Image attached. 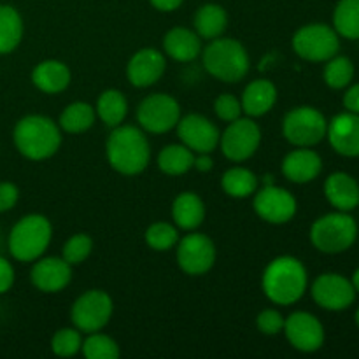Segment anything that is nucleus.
I'll use <instances>...</instances> for the list:
<instances>
[{
	"mask_svg": "<svg viewBox=\"0 0 359 359\" xmlns=\"http://www.w3.org/2000/svg\"><path fill=\"white\" fill-rule=\"evenodd\" d=\"M105 156L112 170L133 177L142 174L151 160V146L142 128L119 125L112 128L105 142Z\"/></svg>",
	"mask_w": 359,
	"mask_h": 359,
	"instance_id": "obj_1",
	"label": "nucleus"
},
{
	"mask_svg": "<svg viewBox=\"0 0 359 359\" xmlns=\"http://www.w3.org/2000/svg\"><path fill=\"white\" fill-rule=\"evenodd\" d=\"M307 286V269L294 256H277L263 270V293L272 304L280 307H287L302 300Z\"/></svg>",
	"mask_w": 359,
	"mask_h": 359,
	"instance_id": "obj_2",
	"label": "nucleus"
},
{
	"mask_svg": "<svg viewBox=\"0 0 359 359\" xmlns=\"http://www.w3.org/2000/svg\"><path fill=\"white\" fill-rule=\"evenodd\" d=\"M13 140L21 156L32 161H44L58 153L62 128L48 116L28 114L14 125Z\"/></svg>",
	"mask_w": 359,
	"mask_h": 359,
	"instance_id": "obj_3",
	"label": "nucleus"
},
{
	"mask_svg": "<svg viewBox=\"0 0 359 359\" xmlns=\"http://www.w3.org/2000/svg\"><path fill=\"white\" fill-rule=\"evenodd\" d=\"M202 63L209 76L223 83H238L251 70V58L245 46L237 39L223 35L209 41L202 49Z\"/></svg>",
	"mask_w": 359,
	"mask_h": 359,
	"instance_id": "obj_4",
	"label": "nucleus"
},
{
	"mask_svg": "<svg viewBox=\"0 0 359 359\" xmlns=\"http://www.w3.org/2000/svg\"><path fill=\"white\" fill-rule=\"evenodd\" d=\"M53 238V224L42 214H27L11 228L9 252L16 262L34 263L48 251Z\"/></svg>",
	"mask_w": 359,
	"mask_h": 359,
	"instance_id": "obj_5",
	"label": "nucleus"
},
{
	"mask_svg": "<svg viewBox=\"0 0 359 359\" xmlns=\"http://www.w3.org/2000/svg\"><path fill=\"white\" fill-rule=\"evenodd\" d=\"M356 237V221L342 210L321 216L311 228L312 245L326 255H339L347 251L354 244Z\"/></svg>",
	"mask_w": 359,
	"mask_h": 359,
	"instance_id": "obj_6",
	"label": "nucleus"
},
{
	"mask_svg": "<svg viewBox=\"0 0 359 359\" xmlns=\"http://www.w3.org/2000/svg\"><path fill=\"white\" fill-rule=\"evenodd\" d=\"M328 121L318 109L311 105L294 107L284 116L283 135L297 147H312L326 137Z\"/></svg>",
	"mask_w": 359,
	"mask_h": 359,
	"instance_id": "obj_7",
	"label": "nucleus"
},
{
	"mask_svg": "<svg viewBox=\"0 0 359 359\" xmlns=\"http://www.w3.org/2000/svg\"><path fill=\"white\" fill-rule=\"evenodd\" d=\"M114 312V302L102 290H88L76 298L70 309L74 328L81 333L102 332L109 325Z\"/></svg>",
	"mask_w": 359,
	"mask_h": 359,
	"instance_id": "obj_8",
	"label": "nucleus"
},
{
	"mask_svg": "<svg viewBox=\"0 0 359 359\" xmlns=\"http://www.w3.org/2000/svg\"><path fill=\"white\" fill-rule=\"evenodd\" d=\"M294 53L307 62H328L340 48L335 28L323 23H311L298 28L291 39Z\"/></svg>",
	"mask_w": 359,
	"mask_h": 359,
	"instance_id": "obj_9",
	"label": "nucleus"
},
{
	"mask_svg": "<svg viewBox=\"0 0 359 359\" xmlns=\"http://www.w3.org/2000/svg\"><path fill=\"white\" fill-rule=\"evenodd\" d=\"M181 105L172 95L151 93L137 107V121L147 133L161 135L175 128L181 119Z\"/></svg>",
	"mask_w": 359,
	"mask_h": 359,
	"instance_id": "obj_10",
	"label": "nucleus"
},
{
	"mask_svg": "<svg viewBox=\"0 0 359 359\" xmlns=\"http://www.w3.org/2000/svg\"><path fill=\"white\" fill-rule=\"evenodd\" d=\"M262 144V128L255 118H238L228 123L219 137V147L230 161L241 163L256 154Z\"/></svg>",
	"mask_w": 359,
	"mask_h": 359,
	"instance_id": "obj_11",
	"label": "nucleus"
},
{
	"mask_svg": "<svg viewBox=\"0 0 359 359\" xmlns=\"http://www.w3.org/2000/svg\"><path fill=\"white\" fill-rule=\"evenodd\" d=\"M252 196V209L265 223L286 224L297 214L298 203L293 193L272 182L256 189Z\"/></svg>",
	"mask_w": 359,
	"mask_h": 359,
	"instance_id": "obj_12",
	"label": "nucleus"
},
{
	"mask_svg": "<svg viewBox=\"0 0 359 359\" xmlns=\"http://www.w3.org/2000/svg\"><path fill=\"white\" fill-rule=\"evenodd\" d=\"M177 265L184 273L193 277L203 276L209 272L216 263V245L212 238L203 233H188L186 237L179 238L177 242Z\"/></svg>",
	"mask_w": 359,
	"mask_h": 359,
	"instance_id": "obj_13",
	"label": "nucleus"
},
{
	"mask_svg": "<svg viewBox=\"0 0 359 359\" xmlns=\"http://www.w3.org/2000/svg\"><path fill=\"white\" fill-rule=\"evenodd\" d=\"M283 333L291 347L300 353H316L325 344V328L311 312L298 311L287 316Z\"/></svg>",
	"mask_w": 359,
	"mask_h": 359,
	"instance_id": "obj_14",
	"label": "nucleus"
},
{
	"mask_svg": "<svg viewBox=\"0 0 359 359\" xmlns=\"http://www.w3.org/2000/svg\"><path fill=\"white\" fill-rule=\"evenodd\" d=\"M175 128L181 142L193 153H214L219 147L221 132L207 116L196 112L181 116Z\"/></svg>",
	"mask_w": 359,
	"mask_h": 359,
	"instance_id": "obj_15",
	"label": "nucleus"
},
{
	"mask_svg": "<svg viewBox=\"0 0 359 359\" xmlns=\"http://www.w3.org/2000/svg\"><path fill=\"white\" fill-rule=\"evenodd\" d=\"M312 298L326 311H344L351 307L356 298L353 283L340 273H323L312 284Z\"/></svg>",
	"mask_w": 359,
	"mask_h": 359,
	"instance_id": "obj_16",
	"label": "nucleus"
},
{
	"mask_svg": "<svg viewBox=\"0 0 359 359\" xmlns=\"http://www.w3.org/2000/svg\"><path fill=\"white\" fill-rule=\"evenodd\" d=\"M165 70L167 60L163 53L156 48H142L126 63V79L135 88H149L163 77Z\"/></svg>",
	"mask_w": 359,
	"mask_h": 359,
	"instance_id": "obj_17",
	"label": "nucleus"
},
{
	"mask_svg": "<svg viewBox=\"0 0 359 359\" xmlns=\"http://www.w3.org/2000/svg\"><path fill=\"white\" fill-rule=\"evenodd\" d=\"M30 280L41 293L55 294L65 290L72 280V266L62 256H41L30 270Z\"/></svg>",
	"mask_w": 359,
	"mask_h": 359,
	"instance_id": "obj_18",
	"label": "nucleus"
},
{
	"mask_svg": "<svg viewBox=\"0 0 359 359\" xmlns=\"http://www.w3.org/2000/svg\"><path fill=\"white\" fill-rule=\"evenodd\" d=\"M330 144L342 156H359V114L342 112L328 123L326 130Z\"/></svg>",
	"mask_w": 359,
	"mask_h": 359,
	"instance_id": "obj_19",
	"label": "nucleus"
},
{
	"mask_svg": "<svg viewBox=\"0 0 359 359\" xmlns=\"http://www.w3.org/2000/svg\"><path fill=\"white\" fill-rule=\"evenodd\" d=\"M323 170V160L316 151L309 147H298L284 156L280 172L287 181L294 184H307L314 181Z\"/></svg>",
	"mask_w": 359,
	"mask_h": 359,
	"instance_id": "obj_20",
	"label": "nucleus"
},
{
	"mask_svg": "<svg viewBox=\"0 0 359 359\" xmlns=\"http://www.w3.org/2000/svg\"><path fill=\"white\" fill-rule=\"evenodd\" d=\"M70 81H72V72L62 60H42L32 70V83L42 93H62L69 88Z\"/></svg>",
	"mask_w": 359,
	"mask_h": 359,
	"instance_id": "obj_21",
	"label": "nucleus"
},
{
	"mask_svg": "<svg viewBox=\"0 0 359 359\" xmlns=\"http://www.w3.org/2000/svg\"><path fill=\"white\" fill-rule=\"evenodd\" d=\"M202 39L198 37V34L186 27L170 28L163 37L165 55L175 62H193L202 55Z\"/></svg>",
	"mask_w": 359,
	"mask_h": 359,
	"instance_id": "obj_22",
	"label": "nucleus"
},
{
	"mask_svg": "<svg viewBox=\"0 0 359 359\" xmlns=\"http://www.w3.org/2000/svg\"><path fill=\"white\" fill-rule=\"evenodd\" d=\"M277 86L269 79H255L244 88L241 104L242 112L249 118H262L269 114L277 102Z\"/></svg>",
	"mask_w": 359,
	"mask_h": 359,
	"instance_id": "obj_23",
	"label": "nucleus"
},
{
	"mask_svg": "<svg viewBox=\"0 0 359 359\" xmlns=\"http://www.w3.org/2000/svg\"><path fill=\"white\" fill-rule=\"evenodd\" d=\"M325 195L328 202L342 212H349L359 205V184L346 172H335L326 179Z\"/></svg>",
	"mask_w": 359,
	"mask_h": 359,
	"instance_id": "obj_24",
	"label": "nucleus"
},
{
	"mask_svg": "<svg viewBox=\"0 0 359 359\" xmlns=\"http://www.w3.org/2000/svg\"><path fill=\"white\" fill-rule=\"evenodd\" d=\"M172 219L179 230H196L205 221V203L196 193H181L172 202Z\"/></svg>",
	"mask_w": 359,
	"mask_h": 359,
	"instance_id": "obj_25",
	"label": "nucleus"
},
{
	"mask_svg": "<svg viewBox=\"0 0 359 359\" xmlns=\"http://www.w3.org/2000/svg\"><path fill=\"white\" fill-rule=\"evenodd\" d=\"M193 27L200 39L212 41L224 35L228 28V14L219 4H203L193 16Z\"/></svg>",
	"mask_w": 359,
	"mask_h": 359,
	"instance_id": "obj_26",
	"label": "nucleus"
},
{
	"mask_svg": "<svg viewBox=\"0 0 359 359\" xmlns=\"http://www.w3.org/2000/svg\"><path fill=\"white\" fill-rule=\"evenodd\" d=\"M95 112L105 126L116 128V126L123 125L126 114H128V100L119 90L109 88V90L102 91L100 97H98Z\"/></svg>",
	"mask_w": 359,
	"mask_h": 359,
	"instance_id": "obj_27",
	"label": "nucleus"
},
{
	"mask_svg": "<svg viewBox=\"0 0 359 359\" xmlns=\"http://www.w3.org/2000/svg\"><path fill=\"white\" fill-rule=\"evenodd\" d=\"M23 18L13 6L0 4V56L16 51L23 41Z\"/></svg>",
	"mask_w": 359,
	"mask_h": 359,
	"instance_id": "obj_28",
	"label": "nucleus"
},
{
	"mask_svg": "<svg viewBox=\"0 0 359 359\" xmlns=\"http://www.w3.org/2000/svg\"><path fill=\"white\" fill-rule=\"evenodd\" d=\"M193 160H195V153L184 144H168L163 149L158 153V168L163 172L165 175L170 177H179V175L188 174L193 168Z\"/></svg>",
	"mask_w": 359,
	"mask_h": 359,
	"instance_id": "obj_29",
	"label": "nucleus"
},
{
	"mask_svg": "<svg viewBox=\"0 0 359 359\" xmlns=\"http://www.w3.org/2000/svg\"><path fill=\"white\" fill-rule=\"evenodd\" d=\"M95 118H97V112L93 105L77 100L63 109L58 118V125L62 132L77 135V133L88 132L95 125Z\"/></svg>",
	"mask_w": 359,
	"mask_h": 359,
	"instance_id": "obj_30",
	"label": "nucleus"
},
{
	"mask_svg": "<svg viewBox=\"0 0 359 359\" xmlns=\"http://www.w3.org/2000/svg\"><path fill=\"white\" fill-rule=\"evenodd\" d=\"M221 188L231 198H249L259 188V181L252 170L245 167H231L221 177Z\"/></svg>",
	"mask_w": 359,
	"mask_h": 359,
	"instance_id": "obj_31",
	"label": "nucleus"
},
{
	"mask_svg": "<svg viewBox=\"0 0 359 359\" xmlns=\"http://www.w3.org/2000/svg\"><path fill=\"white\" fill-rule=\"evenodd\" d=\"M335 32L349 41L359 39V0H340L333 13Z\"/></svg>",
	"mask_w": 359,
	"mask_h": 359,
	"instance_id": "obj_32",
	"label": "nucleus"
},
{
	"mask_svg": "<svg viewBox=\"0 0 359 359\" xmlns=\"http://www.w3.org/2000/svg\"><path fill=\"white\" fill-rule=\"evenodd\" d=\"M144 241H146L147 248H151L153 251H170V249H174L177 245L179 230L175 224L165 223V221H156V223L147 226L146 233H144Z\"/></svg>",
	"mask_w": 359,
	"mask_h": 359,
	"instance_id": "obj_33",
	"label": "nucleus"
},
{
	"mask_svg": "<svg viewBox=\"0 0 359 359\" xmlns=\"http://www.w3.org/2000/svg\"><path fill=\"white\" fill-rule=\"evenodd\" d=\"M83 351L86 359H118L119 358V346L112 337L105 333L95 332L88 333L86 339L83 340Z\"/></svg>",
	"mask_w": 359,
	"mask_h": 359,
	"instance_id": "obj_34",
	"label": "nucleus"
},
{
	"mask_svg": "<svg viewBox=\"0 0 359 359\" xmlns=\"http://www.w3.org/2000/svg\"><path fill=\"white\" fill-rule=\"evenodd\" d=\"M354 76V65L347 56H333V58L328 60L325 67V72H323V77H325V83L328 84L333 90H342L347 84L353 81Z\"/></svg>",
	"mask_w": 359,
	"mask_h": 359,
	"instance_id": "obj_35",
	"label": "nucleus"
},
{
	"mask_svg": "<svg viewBox=\"0 0 359 359\" xmlns=\"http://www.w3.org/2000/svg\"><path fill=\"white\" fill-rule=\"evenodd\" d=\"M93 252V238L86 233H76L63 244L62 258L70 266L83 265Z\"/></svg>",
	"mask_w": 359,
	"mask_h": 359,
	"instance_id": "obj_36",
	"label": "nucleus"
},
{
	"mask_svg": "<svg viewBox=\"0 0 359 359\" xmlns=\"http://www.w3.org/2000/svg\"><path fill=\"white\" fill-rule=\"evenodd\" d=\"M83 347V333L77 328H60L51 339V351L58 358H74Z\"/></svg>",
	"mask_w": 359,
	"mask_h": 359,
	"instance_id": "obj_37",
	"label": "nucleus"
},
{
	"mask_svg": "<svg viewBox=\"0 0 359 359\" xmlns=\"http://www.w3.org/2000/svg\"><path fill=\"white\" fill-rule=\"evenodd\" d=\"M214 112L224 123H231L242 116L241 98L231 93H223L214 100Z\"/></svg>",
	"mask_w": 359,
	"mask_h": 359,
	"instance_id": "obj_38",
	"label": "nucleus"
},
{
	"mask_svg": "<svg viewBox=\"0 0 359 359\" xmlns=\"http://www.w3.org/2000/svg\"><path fill=\"white\" fill-rule=\"evenodd\" d=\"M284 316L277 309H265L256 316V328L259 333L266 337H273L283 333L284 330Z\"/></svg>",
	"mask_w": 359,
	"mask_h": 359,
	"instance_id": "obj_39",
	"label": "nucleus"
},
{
	"mask_svg": "<svg viewBox=\"0 0 359 359\" xmlns=\"http://www.w3.org/2000/svg\"><path fill=\"white\" fill-rule=\"evenodd\" d=\"M18 200H20V189H18V186L11 181L0 182V214L9 212L11 209H14Z\"/></svg>",
	"mask_w": 359,
	"mask_h": 359,
	"instance_id": "obj_40",
	"label": "nucleus"
},
{
	"mask_svg": "<svg viewBox=\"0 0 359 359\" xmlns=\"http://www.w3.org/2000/svg\"><path fill=\"white\" fill-rule=\"evenodd\" d=\"M14 280H16V272L13 263L0 256V294H6L14 286Z\"/></svg>",
	"mask_w": 359,
	"mask_h": 359,
	"instance_id": "obj_41",
	"label": "nucleus"
},
{
	"mask_svg": "<svg viewBox=\"0 0 359 359\" xmlns=\"http://www.w3.org/2000/svg\"><path fill=\"white\" fill-rule=\"evenodd\" d=\"M344 105L349 112L359 114V84H354L353 88L347 90V93L344 95Z\"/></svg>",
	"mask_w": 359,
	"mask_h": 359,
	"instance_id": "obj_42",
	"label": "nucleus"
},
{
	"mask_svg": "<svg viewBox=\"0 0 359 359\" xmlns=\"http://www.w3.org/2000/svg\"><path fill=\"white\" fill-rule=\"evenodd\" d=\"M193 168L198 172H210L214 168V160L210 153H195V160H193Z\"/></svg>",
	"mask_w": 359,
	"mask_h": 359,
	"instance_id": "obj_43",
	"label": "nucleus"
},
{
	"mask_svg": "<svg viewBox=\"0 0 359 359\" xmlns=\"http://www.w3.org/2000/svg\"><path fill=\"white\" fill-rule=\"evenodd\" d=\"M149 2L154 9L161 11V13H172V11L179 9L184 0H149Z\"/></svg>",
	"mask_w": 359,
	"mask_h": 359,
	"instance_id": "obj_44",
	"label": "nucleus"
},
{
	"mask_svg": "<svg viewBox=\"0 0 359 359\" xmlns=\"http://www.w3.org/2000/svg\"><path fill=\"white\" fill-rule=\"evenodd\" d=\"M351 283H353L354 290L359 291V269L356 270V272H354V276H353V280H351Z\"/></svg>",
	"mask_w": 359,
	"mask_h": 359,
	"instance_id": "obj_45",
	"label": "nucleus"
},
{
	"mask_svg": "<svg viewBox=\"0 0 359 359\" xmlns=\"http://www.w3.org/2000/svg\"><path fill=\"white\" fill-rule=\"evenodd\" d=\"M356 325L359 326V309H358V312H356Z\"/></svg>",
	"mask_w": 359,
	"mask_h": 359,
	"instance_id": "obj_46",
	"label": "nucleus"
}]
</instances>
